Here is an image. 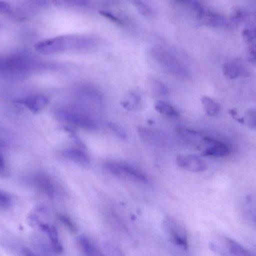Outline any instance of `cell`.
Segmentation results:
<instances>
[{"mask_svg":"<svg viewBox=\"0 0 256 256\" xmlns=\"http://www.w3.org/2000/svg\"><path fill=\"white\" fill-rule=\"evenodd\" d=\"M94 40L80 35H64L40 40L34 46L35 50L42 54H51L70 50H84L94 46Z\"/></svg>","mask_w":256,"mask_h":256,"instance_id":"obj_1","label":"cell"},{"mask_svg":"<svg viewBox=\"0 0 256 256\" xmlns=\"http://www.w3.org/2000/svg\"><path fill=\"white\" fill-rule=\"evenodd\" d=\"M42 66V64L31 56L17 52L1 58L0 72L10 78H20Z\"/></svg>","mask_w":256,"mask_h":256,"instance_id":"obj_2","label":"cell"},{"mask_svg":"<svg viewBox=\"0 0 256 256\" xmlns=\"http://www.w3.org/2000/svg\"><path fill=\"white\" fill-rule=\"evenodd\" d=\"M158 62L166 70L179 78H187L189 73L186 68L170 52L162 48H153L150 52Z\"/></svg>","mask_w":256,"mask_h":256,"instance_id":"obj_3","label":"cell"},{"mask_svg":"<svg viewBox=\"0 0 256 256\" xmlns=\"http://www.w3.org/2000/svg\"><path fill=\"white\" fill-rule=\"evenodd\" d=\"M60 115L67 122L83 128L94 130L98 124L95 119L88 112L76 106H70L60 110Z\"/></svg>","mask_w":256,"mask_h":256,"instance_id":"obj_4","label":"cell"},{"mask_svg":"<svg viewBox=\"0 0 256 256\" xmlns=\"http://www.w3.org/2000/svg\"><path fill=\"white\" fill-rule=\"evenodd\" d=\"M162 228L170 242L183 250L188 248V233L186 228L177 220L166 217L162 222Z\"/></svg>","mask_w":256,"mask_h":256,"instance_id":"obj_5","label":"cell"},{"mask_svg":"<svg viewBox=\"0 0 256 256\" xmlns=\"http://www.w3.org/2000/svg\"><path fill=\"white\" fill-rule=\"evenodd\" d=\"M106 168L114 176L140 182H146L148 178L140 170L129 164L109 161L104 164Z\"/></svg>","mask_w":256,"mask_h":256,"instance_id":"obj_6","label":"cell"},{"mask_svg":"<svg viewBox=\"0 0 256 256\" xmlns=\"http://www.w3.org/2000/svg\"><path fill=\"white\" fill-rule=\"evenodd\" d=\"M212 249L221 256H254L248 250L234 240L222 236L210 243Z\"/></svg>","mask_w":256,"mask_h":256,"instance_id":"obj_7","label":"cell"},{"mask_svg":"<svg viewBox=\"0 0 256 256\" xmlns=\"http://www.w3.org/2000/svg\"><path fill=\"white\" fill-rule=\"evenodd\" d=\"M198 146L204 156L221 158L230 152L228 147L224 142L208 136H202Z\"/></svg>","mask_w":256,"mask_h":256,"instance_id":"obj_8","label":"cell"},{"mask_svg":"<svg viewBox=\"0 0 256 256\" xmlns=\"http://www.w3.org/2000/svg\"><path fill=\"white\" fill-rule=\"evenodd\" d=\"M176 162L178 166L182 168L192 172H202L207 168L206 162L196 155H178Z\"/></svg>","mask_w":256,"mask_h":256,"instance_id":"obj_9","label":"cell"},{"mask_svg":"<svg viewBox=\"0 0 256 256\" xmlns=\"http://www.w3.org/2000/svg\"><path fill=\"white\" fill-rule=\"evenodd\" d=\"M196 19L200 24L206 26L218 28L227 24L221 14L204 8L197 13Z\"/></svg>","mask_w":256,"mask_h":256,"instance_id":"obj_10","label":"cell"},{"mask_svg":"<svg viewBox=\"0 0 256 256\" xmlns=\"http://www.w3.org/2000/svg\"><path fill=\"white\" fill-rule=\"evenodd\" d=\"M40 229L44 232L50 242L53 250L58 253L62 252L63 248L60 242L58 230L53 224L39 222L36 224Z\"/></svg>","mask_w":256,"mask_h":256,"instance_id":"obj_11","label":"cell"},{"mask_svg":"<svg viewBox=\"0 0 256 256\" xmlns=\"http://www.w3.org/2000/svg\"><path fill=\"white\" fill-rule=\"evenodd\" d=\"M18 102L23 104L32 112H36L48 104V98L43 95H34L18 100Z\"/></svg>","mask_w":256,"mask_h":256,"instance_id":"obj_12","label":"cell"},{"mask_svg":"<svg viewBox=\"0 0 256 256\" xmlns=\"http://www.w3.org/2000/svg\"><path fill=\"white\" fill-rule=\"evenodd\" d=\"M62 154L66 158L80 165L86 166L90 163V159L87 154L80 149L68 148L64 150Z\"/></svg>","mask_w":256,"mask_h":256,"instance_id":"obj_13","label":"cell"},{"mask_svg":"<svg viewBox=\"0 0 256 256\" xmlns=\"http://www.w3.org/2000/svg\"><path fill=\"white\" fill-rule=\"evenodd\" d=\"M34 182L36 186L49 196L52 197L54 194V188L50 178L44 173H38L35 175Z\"/></svg>","mask_w":256,"mask_h":256,"instance_id":"obj_14","label":"cell"},{"mask_svg":"<svg viewBox=\"0 0 256 256\" xmlns=\"http://www.w3.org/2000/svg\"><path fill=\"white\" fill-rule=\"evenodd\" d=\"M78 240L84 256H101L94 244L86 236H80Z\"/></svg>","mask_w":256,"mask_h":256,"instance_id":"obj_15","label":"cell"},{"mask_svg":"<svg viewBox=\"0 0 256 256\" xmlns=\"http://www.w3.org/2000/svg\"><path fill=\"white\" fill-rule=\"evenodd\" d=\"M120 104L126 110L137 109L141 104V98L136 92H130L121 100Z\"/></svg>","mask_w":256,"mask_h":256,"instance_id":"obj_16","label":"cell"},{"mask_svg":"<svg viewBox=\"0 0 256 256\" xmlns=\"http://www.w3.org/2000/svg\"><path fill=\"white\" fill-rule=\"evenodd\" d=\"M201 102L206 113L210 116L218 114L220 109L219 104L212 98L204 96L201 98Z\"/></svg>","mask_w":256,"mask_h":256,"instance_id":"obj_17","label":"cell"},{"mask_svg":"<svg viewBox=\"0 0 256 256\" xmlns=\"http://www.w3.org/2000/svg\"><path fill=\"white\" fill-rule=\"evenodd\" d=\"M224 75L230 79H234L238 77L241 72L240 66L234 62H226L222 66Z\"/></svg>","mask_w":256,"mask_h":256,"instance_id":"obj_18","label":"cell"},{"mask_svg":"<svg viewBox=\"0 0 256 256\" xmlns=\"http://www.w3.org/2000/svg\"><path fill=\"white\" fill-rule=\"evenodd\" d=\"M155 110L159 113L170 117H176L178 116V111L170 104L159 100L154 104Z\"/></svg>","mask_w":256,"mask_h":256,"instance_id":"obj_19","label":"cell"},{"mask_svg":"<svg viewBox=\"0 0 256 256\" xmlns=\"http://www.w3.org/2000/svg\"><path fill=\"white\" fill-rule=\"evenodd\" d=\"M132 3L138 12L144 16H150L153 14L152 8L144 2L139 0L132 1Z\"/></svg>","mask_w":256,"mask_h":256,"instance_id":"obj_20","label":"cell"},{"mask_svg":"<svg viewBox=\"0 0 256 256\" xmlns=\"http://www.w3.org/2000/svg\"><path fill=\"white\" fill-rule=\"evenodd\" d=\"M151 87L152 92L156 95L164 96H166L168 93V90L166 86L158 80H152Z\"/></svg>","mask_w":256,"mask_h":256,"instance_id":"obj_21","label":"cell"},{"mask_svg":"<svg viewBox=\"0 0 256 256\" xmlns=\"http://www.w3.org/2000/svg\"><path fill=\"white\" fill-rule=\"evenodd\" d=\"M246 16V12L242 8H236L232 13L230 22V24H238Z\"/></svg>","mask_w":256,"mask_h":256,"instance_id":"obj_22","label":"cell"},{"mask_svg":"<svg viewBox=\"0 0 256 256\" xmlns=\"http://www.w3.org/2000/svg\"><path fill=\"white\" fill-rule=\"evenodd\" d=\"M244 122L251 128H256V108L249 109L244 117Z\"/></svg>","mask_w":256,"mask_h":256,"instance_id":"obj_23","label":"cell"},{"mask_svg":"<svg viewBox=\"0 0 256 256\" xmlns=\"http://www.w3.org/2000/svg\"><path fill=\"white\" fill-rule=\"evenodd\" d=\"M58 218L60 220L70 232H75L76 231V225L68 217L64 214H60L58 216Z\"/></svg>","mask_w":256,"mask_h":256,"instance_id":"obj_24","label":"cell"},{"mask_svg":"<svg viewBox=\"0 0 256 256\" xmlns=\"http://www.w3.org/2000/svg\"><path fill=\"white\" fill-rule=\"evenodd\" d=\"M109 128L121 139L124 140L126 138V134L122 128L120 126L112 122H110L108 124Z\"/></svg>","mask_w":256,"mask_h":256,"instance_id":"obj_25","label":"cell"},{"mask_svg":"<svg viewBox=\"0 0 256 256\" xmlns=\"http://www.w3.org/2000/svg\"><path fill=\"white\" fill-rule=\"evenodd\" d=\"M244 39L250 42L256 40V28H246L242 32Z\"/></svg>","mask_w":256,"mask_h":256,"instance_id":"obj_26","label":"cell"},{"mask_svg":"<svg viewBox=\"0 0 256 256\" xmlns=\"http://www.w3.org/2000/svg\"><path fill=\"white\" fill-rule=\"evenodd\" d=\"M12 200L5 192L2 191L0 192V206L1 208L7 209L12 206Z\"/></svg>","mask_w":256,"mask_h":256,"instance_id":"obj_27","label":"cell"},{"mask_svg":"<svg viewBox=\"0 0 256 256\" xmlns=\"http://www.w3.org/2000/svg\"><path fill=\"white\" fill-rule=\"evenodd\" d=\"M248 60L252 63H256V43L252 44L248 50Z\"/></svg>","mask_w":256,"mask_h":256,"instance_id":"obj_28","label":"cell"},{"mask_svg":"<svg viewBox=\"0 0 256 256\" xmlns=\"http://www.w3.org/2000/svg\"><path fill=\"white\" fill-rule=\"evenodd\" d=\"M100 14L106 17L108 19H109L112 22L117 24H122V22L118 18L113 15L112 13L106 11H100Z\"/></svg>","mask_w":256,"mask_h":256,"instance_id":"obj_29","label":"cell"},{"mask_svg":"<svg viewBox=\"0 0 256 256\" xmlns=\"http://www.w3.org/2000/svg\"><path fill=\"white\" fill-rule=\"evenodd\" d=\"M22 253V256H38L30 250L27 248H23Z\"/></svg>","mask_w":256,"mask_h":256,"instance_id":"obj_30","label":"cell"},{"mask_svg":"<svg viewBox=\"0 0 256 256\" xmlns=\"http://www.w3.org/2000/svg\"><path fill=\"white\" fill-rule=\"evenodd\" d=\"M229 113L234 118H236V120L240 122H244V119L242 118H239L237 114V113H236V111L235 110H234V109H232V110H229Z\"/></svg>","mask_w":256,"mask_h":256,"instance_id":"obj_31","label":"cell"},{"mask_svg":"<svg viewBox=\"0 0 256 256\" xmlns=\"http://www.w3.org/2000/svg\"><path fill=\"white\" fill-rule=\"evenodd\" d=\"M5 170V164L3 158L2 154H0V172L2 173L3 171Z\"/></svg>","mask_w":256,"mask_h":256,"instance_id":"obj_32","label":"cell"}]
</instances>
